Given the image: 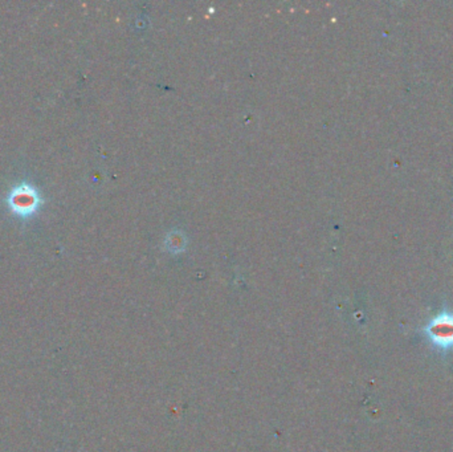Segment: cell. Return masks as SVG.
<instances>
[{"label": "cell", "instance_id": "obj_1", "mask_svg": "<svg viewBox=\"0 0 453 452\" xmlns=\"http://www.w3.org/2000/svg\"><path fill=\"white\" fill-rule=\"evenodd\" d=\"M40 202L41 199L38 190L27 183H23L11 190L7 198L8 207L20 218L32 216L40 207Z\"/></svg>", "mask_w": 453, "mask_h": 452}, {"label": "cell", "instance_id": "obj_2", "mask_svg": "<svg viewBox=\"0 0 453 452\" xmlns=\"http://www.w3.org/2000/svg\"><path fill=\"white\" fill-rule=\"evenodd\" d=\"M424 333L431 341V343L441 349H453V315L450 312H443L437 315L424 328Z\"/></svg>", "mask_w": 453, "mask_h": 452}]
</instances>
